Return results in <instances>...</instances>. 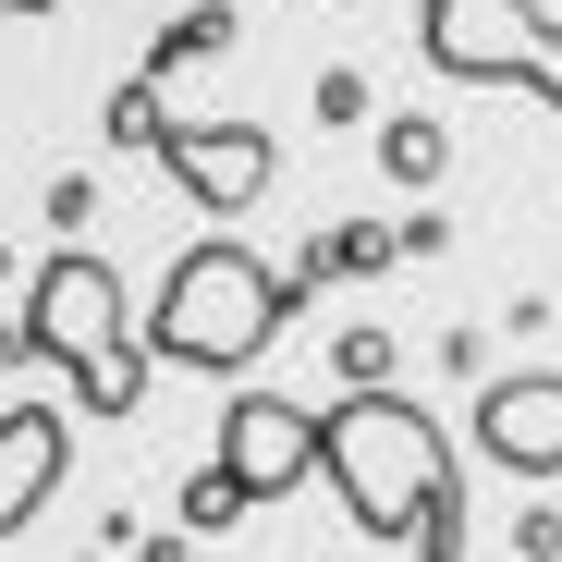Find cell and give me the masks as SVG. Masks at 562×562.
I'll list each match as a JSON object with an SVG mask.
<instances>
[{"label":"cell","instance_id":"cell-1","mask_svg":"<svg viewBox=\"0 0 562 562\" xmlns=\"http://www.w3.org/2000/svg\"><path fill=\"white\" fill-rule=\"evenodd\" d=\"M318 477L342 490V514L367 538H392L416 562H452L464 550V464L452 440L392 392V380H355L330 416H318Z\"/></svg>","mask_w":562,"mask_h":562},{"label":"cell","instance_id":"cell-2","mask_svg":"<svg viewBox=\"0 0 562 562\" xmlns=\"http://www.w3.org/2000/svg\"><path fill=\"white\" fill-rule=\"evenodd\" d=\"M0 355L61 367L86 416H135V404H147V342H135V306H123L111 257H86V245L37 257V281H25V318H13V342H0Z\"/></svg>","mask_w":562,"mask_h":562},{"label":"cell","instance_id":"cell-3","mask_svg":"<svg viewBox=\"0 0 562 562\" xmlns=\"http://www.w3.org/2000/svg\"><path fill=\"white\" fill-rule=\"evenodd\" d=\"M306 269H257L245 245H183L159 269V318H147V355L159 367H196V380H245V367L281 342Z\"/></svg>","mask_w":562,"mask_h":562},{"label":"cell","instance_id":"cell-4","mask_svg":"<svg viewBox=\"0 0 562 562\" xmlns=\"http://www.w3.org/2000/svg\"><path fill=\"white\" fill-rule=\"evenodd\" d=\"M416 49L452 86H526L562 111V25L538 0H416Z\"/></svg>","mask_w":562,"mask_h":562},{"label":"cell","instance_id":"cell-5","mask_svg":"<svg viewBox=\"0 0 562 562\" xmlns=\"http://www.w3.org/2000/svg\"><path fill=\"white\" fill-rule=\"evenodd\" d=\"M147 159H159V171H171L209 221H245V209L269 196V171H281V147H269L257 123H159V135H147Z\"/></svg>","mask_w":562,"mask_h":562},{"label":"cell","instance_id":"cell-6","mask_svg":"<svg viewBox=\"0 0 562 562\" xmlns=\"http://www.w3.org/2000/svg\"><path fill=\"white\" fill-rule=\"evenodd\" d=\"M221 464H233L245 502H294L318 477V416L281 404V392H233L221 404Z\"/></svg>","mask_w":562,"mask_h":562},{"label":"cell","instance_id":"cell-7","mask_svg":"<svg viewBox=\"0 0 562 562\" xmlns=\"http://www.w3.org/2000/svg\"><path fill=\"white\" fill-rule=\"evenodd\" d=\"M477 452L502 477H562V380H490L477 392Z\"/></svg>","mask_w":562,"mask_h":562},{"label":"cell","instance_id":"cell-8","mask_svg":"<svg viewBox=\"0 0 562 562\" xmlns=\"http://www.w3.org/2000/svg\"><path fill=\"white\" fill-rule=\"evenodd\" d=\"M61 464H74L61 404H0V538H25V526H37V502L61 490Z\"/></svg>","mask_w":562,"mask_h":562},{"label":"cell","instance_id":"cell-9","mask_svg":"<svg viewBox=\"0 0 562 562\" xmlns=\"http://www.w3.org/2000/svg\"><path fill=\"white\" fill-rule=\"evenodd\" d=\"M404 257V233H380V221H330L318 245H306V281H367V269H392Z\"/></svg>","mask_w":562,"mask_h":562},{"label":"cell","instance_id":"cell-10","mask_svg":"<svg viewBox=\"0 0 562 562\" xmlns=\"http://www.w3.org/2000/svg\"><path fill=\"white\" fill-rule=\"evenodd\" d=\"M233 49V0H196V13H171L147 37V74H183V61H221Z\"/></svg>","mask_w":562,"mask_h":562},{"label":"cell","instance_id":"cell-11","mask_svg":"<svg viewBox=\"0 0 562 562\" xmlns=\"http://www.w3.org/2000/svg\"><path fill=\"white\" fill-rule=\"evenodd\" d=\"M440 159H452V135H440L428 111H404V123H380V171H392V183H440Z\"/></svg>","mask_w":562,"mask_h":562},{"label":"cell","instance_id":"cell-12","mask_svg":"<svg viewBox=\"0 0 562 562\" xmlns=\"http://www.w3.org/2000/svg\"><path fill=\"white\" fill-rule=\"evenodd\" d=\"M233 514H257V502L233 490V464H209V477H196V490H183V526H196V538H209V526H233Z\"/></svg>","mask_w":562,"mask_h":562},{"label":"cell","instance_id":"cell-13","mask_svg":"<svg viewBox=\"0 0 562 562\" xmlns=\"http://www.w3.org/2000/svg\"><path fill=\"white\" fill-rule=\"evenodd\" d=\"M159 123H171V111H159V74H147V86H123V99H111V147H147Z\"/></svg>","mask_w":562,"mask_h":562},{"label":"cell","instance_id":"cell-14","mask_svg":"<svg viewBox=\"0 0 562 562\" xmlns=\"http://www.w3.org/2000/svg\"><path fill=\"white\" fill-rule=\"evenodd\" d=\"M330 367H342V392H355V380H392V330H342Z\"/></svg>","mask_w":562,"mask_h":562},{"label":"cell","instance_id":"cell-15","mask_svg":"<svg viewBox=\"0 0 562 562\" xmlns=\"http://www.w3.org/2000/svg\"><path fill=\"white\" fill-rule=\"evenodd\" d=\"M0 13H61V0H0Z\"/></svg>","mask_w":562,"mask_h":562}]
</instances>
